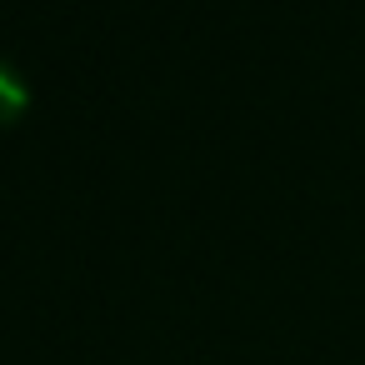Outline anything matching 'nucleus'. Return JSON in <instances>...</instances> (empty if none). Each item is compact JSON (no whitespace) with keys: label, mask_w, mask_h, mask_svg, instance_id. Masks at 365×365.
Returning <instances> with one entry per match:
<instances>
[{"label":"nucleus","mask_w":365,"mask_h":365,"mask_svg":"<svg viewBox=\"0 0 365 365\" xmlns=\"http://www.w3.org/2000/svg\"><path fill=\"white\" fill-rule=\"evenodd\" d=\"M31 106V86L21 81V71L11 61H0V125H16Z\"/></svg>","instance_id":"f257e3e1"}]
</instances>
